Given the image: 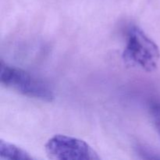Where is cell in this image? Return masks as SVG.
Masks as SVG:
<instances>
[{
    "label": "cell",
    "mask_w": 160,
    "mask_h": 160,
    "mask_svg": "<svg viewBox=\"0 0 160 160\" xmlns=\"http://www.w3.org/2000/svg\"><path fill=\"white\" fill-rule=\"evenodd\" d=\"M0 81L6 87L26 96L46 102L54 99V92L46 82L25 70L7 65L2 61Z\"/></svg>",
    "instance_id": "cell-2"
},
{
    "label": "cell",
    "mask_w": 160,
    "mask_h": 160,
    "mask_svg": "<svg viewBox=\"0 0 160 160\" xmlns=\"http://www.w3.org/2000/svg\"><path fill=\"white\" fill-rule=\"evenodd\" d=\"M0 158L2 159L31 160L33 157L25 150L7 142L0 141Z\"/></svg>",
    "instance_id": "cell-4"
},
{
    "label": "cell",
    "mask_w": 160,
    "mask_h": 160,
    "mask_svg": "<svg viewBox=\"0 0 160 160\" xmlns=\"http://www.w3.org/2000/svg\"><path fill=\"white\" fill-rule=\"evenodd\" d=\"M48 157L57 160H98V153L84 141L56 134L45 144Z\"/></svg>",
    "instance_id": "cell-3"
},
{
    "label": "cell",
    "mask_w": 160,
    "mask_h": 160,
    "mask_svg": "<svg viewBox=\"0 0 160 160\" xmlns=\"http://www.w3.org/2000/svg\"><path fill=\"white\" fill-rule=\"evenodd\" d=\"M150 113L152 119L156 126V130L160 135V103L154 102L150 106Z\"/></svg>",
    "instance_id": "cell-5"
},
{
    "label": "cell",
    "mask_w": 160,
    "mask_h": 160,
    "mask_svg": "<svg viewBox=\"0 0 160 160\" xmlns=\"http://www.w3.org/2000/svg\"><path fill=\"white\" fill-rule=\"evenodd\" d=\"M123 59L128 65L138 67L146 72H152L159 65L160 51L156 42L140 28L132 25L127 31Z\"/></svg>",
    "instance_id": "cell-1"
}]
</instances>
